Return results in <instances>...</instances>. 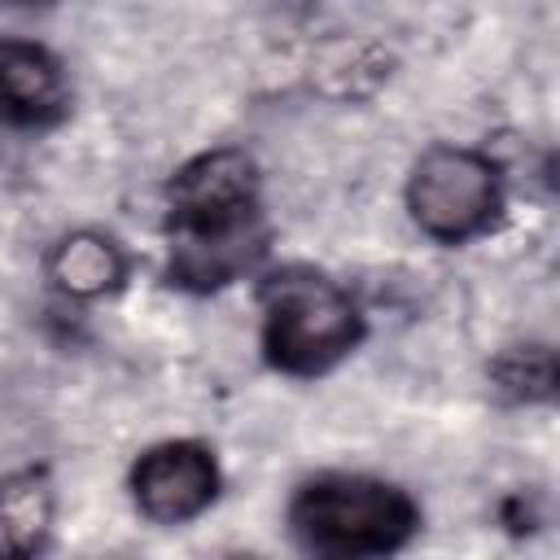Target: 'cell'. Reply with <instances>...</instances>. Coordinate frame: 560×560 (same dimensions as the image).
<instances>
[{"instance_id": "1", "label": "cell", "mask_w": 560, "mask_h": 560, "mask_svg": "<svg viewBox=\"0 0 560 560\" xmlns=\"http://www.w3.org/2000/svg\"><path fill=\"white\" fill-rule=\"evenodd\" d=\"M166 284L184 293H219L254 276L271 249L258 162L236 149H201L171 179L162 201Z\"/></svg>"}, {"instance_id": "2", "label": "cell", "mask_w": 560, "mask_h": 560, "mask_svg": "<svg viewBox=\"0 0 560 560\" xmlns=\"http://www.w3.org/2000/svg\"><path fill=\"white\" fill-rule=\"evenodd\" d=\"M258 346L271 372L293 381H315L350 359L363 337L368 319L363 306L350 298L346 284L315 267H280L267 271L258 284Z\"/></svg>"}, {"instance_id": "3", "label": "cell", "mask_w": 560, "mask_h": 560, "mask_svg": "<svg viewBox=\"0 0 560 560\" xmlns=\"http://www.w3.org/2000/svg\"><path fill=\"white\" fill-rule=\"evenodd\" d=\"M289 534L328 560L394 556L420 534V503L372 472H315L289 494Z\"/></svg>"}, {"instance_id": "4", "label": "cell", "mask_w": 560, "mask_h": 560, "mask_svg": "<svg viewBox=\"0 0 560 560\" xmlns=\"http://www.w3.org/2000/svg\"><path fill=\"white\" fill-rule=\"evenodd\" d=\"M407 214L438 245H468L499 228L508 188L490 153L472 144H429L407 171Z\"/></svg>"}, {"instance_id": "5", "label": "cell", "mask_w": 560, "mask_h": 560, "mask_svg": "<svg viewBox=\"0 0 560 560\" xmlns=\"http://www.w3.org/2000/svg\"><path fill=\"white\" fill-rule=\"evenodd\" d=\"M131 503L153 525H188L197 521L223 490V468L206 442L171 438L136 455L127 472Z\"/></svg>"}, {"instance_id": "6", "label": "cell", "mask_w": 560, "mask_h": 560, "mask_svg": "<svg viewBox=\"0 0 560 560\" xmlns=\"http://www.w3.org/2000/svg\"><path fill=\"white\" fill-rule=\"evenodd\" d=\"M70 74L39 39L0 35V122L18 131H52L70 118Z\"/></svg>"}, {"instance_id": "7", "label": "cell", "mask_w": 560, "mask_h": 560, "mask_svg": "<svg viewBox=\"0 0 560 560\" xmlns=\"http://www.w3.org/2000/svg\"><path fill=\"white\" fill-rule=\"evenodd\" d=\"M48 280L79 302H96L127 280V254L114 236L105 232H70L48 249Z\"/></svg>"}, {"instance_id": "8", "label": "cell", "mask_w": 560, "mask_h": 560, "mask_svg": "<svg viewBox=\"0 0 560 560\" xmlns=\"http://www.w3.org/2000/svg\"><path fill=\"white\" fill-rule=\"evenodd\" d=\"M57 490L48 468H13L0 477V556H35L48 547Z\"/></svg>"}, {"instance_id": "9", "label": "cell", "mask_w": 560, "mask_h": 560, "mask_svg": "<svg viewBox=\"0 0 560 560\" xmlns=\"http://www.w3.org/2000/svg\"><path fill=\"white\" fill-rule=\"evenodd\" d=\"M490 389L512 407H534L556 398V350L542 341L508 346L490 359Z\"/></svg>"}, {"instance_id": "10", "label": "cell", "mask_w": 560, "mask_h": 560, "mask_svg": "<svg viewBox=\"0 0 560 560\" xmlns=\"http://www.w3.org/2000/svg\"><path fill=\"white\" fill-rule=\"evenodd\" d=\"M4 4H48V0H4Z\"/></svg>"}]
</instances>
